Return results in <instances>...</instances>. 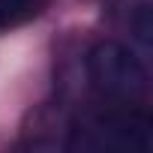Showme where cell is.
<instances>
[{"mask_svg":"<svg viewBox=\"0 0 153 153\" xmlns=\"http://www.w3.org/2000/svg\"><path fill=\"white\" fill-rule=\"evenodd\" d=\"M84 66L90 84L108 99H138L150 87V75L141 57L117 39H99L87 51Z\"/></svg>","mask_w":153,"mask_h":153,"instance_id":"2","label":"cell"},{"mask_svg":"<svg viewBox=\"0 0 153 153\" xmlns=\"http://www.w3.org/2000/svg\"><path fill=\"white\" fill-rule=\"evenodd\" d=\"M69 150L90 153H150L153 147V120L147 111H111L93 120H84L72 129L66 144Z\"/></svg>","mask_w":153,"mask_h":153,"instance_id":"1","label":"cell"},{"mask_svg":"<svg viewBox=\"0 0 153 153\" xmlns=\"http://www.w3.org/2000/svg\"><path fill=\"white\" fill-rule=\"evenodd\" d=\"M51 0H0V33L15 30L45 12Z\"/></svg>","mask_w":153,"mask_h":153,"instance_id":"3","label":"cell"},{"mask_svg":"<svg viewBox=\"0 0 153 153\" xmlns=\"http://www.w3.org/2000/svg\"><path fill=\"white\" fill-rule=\"evenodd\" d=\"M135 33L144 45H150V6L141 3L138 6V18H135Z\"/></svg>","mask_w":153,"mask_h":153,"instance_id":"4","label":"cell"}]
</instances>
